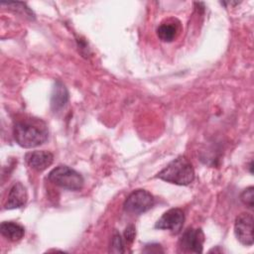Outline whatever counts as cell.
<instances>
[{"mask_svg":"<svg viewBox=\"0 0 254 254\" xmlns=\"http://www.w3.org/2000/svg\"><path fill=\"white\" fill-rule=\"evenodd\" d=\"M185 222L184 211L180 208H171L167 210L156 222L155 227L158 229L169 230L172 234L181 232Z\"/></svg>","mask_w":254,"mask_h":254,"instance_id":"obj_6","label":"cell"},{"mask_svg":"<svg viewBox=\"0 0 254 254\" xmlns=\"http://www.w3.org/2000/svg\"><path fill=\"white\" fill-rule=\"evenodd\" d=\"M25 161L33 170L43 172L53 164L54 155L45 150L29 152L25 155Z\"/></svg>","mask_w":254,"mask_h":254,"instance_id":"obj_8","label":"cell"},{"mask_svg":"<svg viewBox=\"0 0 254 254\" xmlns=\"http://www.w3.org/2000/svg\"><path fill=\"white\" fill-rule=\"evenodd\" d=\"M234 233L241 244L246 246L253 244V215L251 213L243 212L236 217Z\"/></svg>","mask_w":254,"mask_h":254,"instance_id":"obj_7","label":"cell"},{"mask_svg":"<svg viewBox=\"0 0 254 254\" xmlns=\"http://www.w3.org/2000/svg\"><path fill=\"white\" fill-rule=\"evenodd\" d=\"M155 199L151 192L146 190H133L124 201V210L133 214H141L146 212L154 205Z\"/></svg>","mask_w":254,"mask_h":254,"instance_id":"obj_4","label":"cell"},{"mask_svg":"<svg viewBox=\"0 0 254 254\" xmlns=\"http://www.w3.org/2000/svg\"><path fill=\"white\" fill-rule=\"evenodd\" d=\"M135 236H136V228L134 225L130 224L128 225L126 228H125V231H124V238L126 240L127 243H132L133 240L135 239Z\"/></svg>","mask_w":254,"mask_h":254,"instance_id":"obj_15","label":"cell"},{"mask_svg":"<svg viewBox=\"0 0 254 254\" xmlns=\"http://www.w3.org/2000/svg\"><path fill=\"white\" fill-rule=\"evenodd\" d=\"M178 33V28L174 23H162L157 28V36L163 42H172Z\"/></svg>","mask_w":254,"mask_h":254,"instance_id":"obj_12","label":"cell"},{"mask_svg":"<svg viewBox=\"0 0 254 254\" xmlns=\"http://www.w3.org/2000/svg\"><path fill=\"white\" fill-rule=\"evenodd\" d=\"M27 198H28V195H27L26 188L20 182H17L11 187L8 192L7 200L5 202V208L13 209V208L22 207L26 204Z\"/></svg>","mask_w":254,"mask_h":254,"instance_id":"obj_9","label":"cell"},{"mask_svg":"<svg viewBox=\"0 0 254 254\" xmlns=\"http://www.w3.org/2000/svg\"><path fill=\"white\" fill-rule=\"evenodd\" d=\"M144 252H147V253H159V252H164V250L162 249L160 244L152 243V244H147L146 245V247L144 249Z\"/></svg>","mask_w":254,"mask_h":254,"instance_id":"obj_16","label":"cell"},{"mask_svg":"<svg viewBox=\"0 0 254 254\" xmlns=\"http://www.w3.org/2000/svg\"><path fill=\"white\" fill-rule=\"evenodd\" d=\"M68 101V91L65 85L57 80L53 87V92L51 95V107L54 111L62 109Z\"/></svg>","mask_w":254,"mask_h":254,"instance_id":"obj_10","label":"cell"},{"mask_svg":"<svg viewBox=\"0 0 254 254\" xmlns=\"http://www.w3.org/2000/svg\"><path fill=\"white\" fill-rule=\"evenodd\" d=\"M156 178L171 184L188 186L194 180V170L188 158L179 156L160 171Z\"/></svg>","mask_w":254,"mask_h":254,"instance_id":"obj_2","label":"cell"},{"mask_svg":"<svg viewBox=\"0 0 254 254\" xmlns=\"http://www.w3.org/2000/svg\"><path fill=\"white\" fill-rule=\"evenodd\" d=\"M1 234L10 241H18L23 238L25 234V229L22 225L12 222V221H4L0 225Z\"/></svg>","mask_w":254,"mask_h":254,"instance_id":"obj_11","label":"cell"},{"mask_svg":"<svg viewBox=\"0 0 254 254\" xmlns=\"http://www.w3.org/2000/svg\"><path fill=\"white\" fill-rule=\"evenodd\" d=\"M109 252H112V253H124L125 252L122 237L117 232H115L113 237H112Z\"/></svg>","mask_w":254,"mask_h":254,"instance_id":"obj_14","label":"cell"},{"mask_svg":"<svg viewBox=\"0 0 254 254\" xmlns=\"http://www.w3.org/2000/svg\"><path fill=\"white\" fill-rule=\"evenodd\" d=\"M204 234L200 228L186 229L179 239V249L185 253H201Z\"/></svg>","mask_w":254,"mask_h":254,"instance_id":"obj_5","label":"cell"},{"mask_svg":"<svg viewBox=\"0 0 254 254\" xmlns=\"http://www.w3.org/2000/svg\"><path fill=\"white\" fill-rule=\"evenodd\" d=\"M240 199L248 208L252 209L254 206V188L248 187L245 189L240 195Z\"/></svg>","mask_w":254,"mask_h":254,"instance_id":"obj_13","label":"cell"},{"mask_svg":"<svg viewBox=\"0 0 254 254\" xmlns=\"http://www.w3.org/2000/svg\"><path fill=\"white\" fill-rule=\"evenodd\" d=\"M13 135L16 142L23 148H34L48 140V127L40 119H24L15 123Z\"/></svg>","mask_w":254,"mask_h":254,"instance_id":"obj_1","label":"cell"},{"mask_svg":"<svg viewBox=\"0 0 254 254\" xmlns=\"http://www.w3.org/2000/svg\"><path fill=\"white\" fill-rule=\"evenodd\" d=\"M48 179L54 185L68 190H79L84 183L82 176L78 172L64 165H60L53 169L49 173Z\"/></svg>","mask_w":254,"mask_h":254,"instance_id":"obj_3","label":"cell"}]
</instances>
